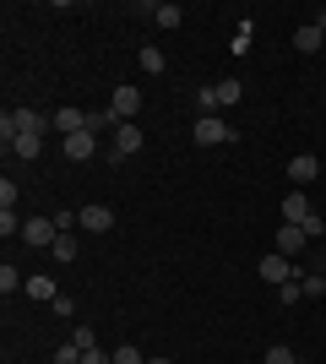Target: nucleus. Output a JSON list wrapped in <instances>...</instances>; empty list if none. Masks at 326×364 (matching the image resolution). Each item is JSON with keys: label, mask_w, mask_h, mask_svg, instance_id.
<instances>
[{"label": "nucleus", "mask_w": 326, "mask_h": 364, "mask_svg": "<svg viewBox=\"0 0 326 364\" xmlns=\"http://www.w3.org/2000/svg\"><path fill=\"white\" fill-rule=\"evenodd\" d=\"M49 114H38V109H11V114H0V136H6V147H11L16 136H28V131H49Z\"/></svg>", "instance_id": "1"}, {"label": "nucleus", "mask_w": 326, "mask_h": 364, "mask_svg": "<svg viewBox=\"0 0 326 364\" xmlns=\"http://www.w3.org/2000/svg\"><path fill=\"white\" fill-rule=\"evenodd\" d=\"M190 141H196V147H229V141H234V125L223 120V114H202L196 131H190Z\"/></svg>", "instance_id": "2"}, {"label": "nucleus", "mask_w": 326, "mask_h": 364, "mask_svg": "<svg viewBox=\"0 0 326 364\" xmlns=\"http://www.w3.org/2000/svg\"><path fill=\"white\" fill-rule=\"evenodd\" d=\"M109 114L120 125H136V114H141V92L125 82V87H114V98H109Z\"/></svg>", "instance_id": "3"}, {"label": "nucleus", "mask_w": 326, "mask_h": 364, "mask_svg": "<svg viewBox=\"0 0 326 364\" xmlns=\"http://www.w3.org/2000/svg\"><path fill=\"white\" fill-rule=\"evenodd\" d=\"M256 272H261L266 283H272V289H283V283H294V277H299V272H294V261H288V256H278V250H266Z\"/></svg>", "instance_id": "4"}, {"label": "nucleus", "mask_w": 326, "mask_h": 364, "mask_svg": "<svg viewBox=\"0 0 326 364\" xmlns=\"http://www.w3.org/2000/svg\"><path fill=\"white\" fill-rule=\"evenodd\" d=\"M305 245H310V234H305L299 223H283L278 234H272V250H278V256H288V261H294L299 250H305Z\"/></svg>", "instance_id": "5"}, {"label": "nucleus", "mask_w": 326, "mask_h": 364, "mask_svg": "<svg viewBox=\"0 0 326 364\" xmlns=\"http://www.w3.org/2000/svg\"><path fill=\"white\" fill-rule=\"evenodd\" d=\"M22 240H28V245H38V250H49V245L60 240V228L49 223V218H28V223H22Z\"/></svg>", "instance_id": "6"}, {"label": "nucleus", "mask_w": 326, "mask_h": 364, "mask_svg": "<svg viewBox=\"0 0 326 364\" xmlns=\"http://www.w3.org/2000/svg\"><path fill=\"white\" fill-rule=\"evenodd\" d=\"M60 152L71 158V164H87V158L98 152V136H93V131H77V136H65V141H60Z\"/></svg>", "instance_id": "7"}, {"label": "nucleus", "mask_w": 326, "mask_h": 364, "mask_svg": "<svg viewBox=\"0 0 326 364\" xmlns=\"http://www.w3.org/2000/svg\"><path fill=\"white\" fill-rule=\"evenodd\" d=\"M288 180H294V185L321 180V158H315V152H299V158H288Z\"/></svg>", "instance_id": "8"}, {"label": "nucleus", "mask_w": 326, "mask_h": 364, "mask_svg": "<svg viewBox=\"0 0 326 364\" xmlns=\"http://www.w3.org/2000/svg\"><path fill=\"white\" fill-rule=\"evenodd\" d=\"M131 152H141V125H114V147H109V158H131Z\"/></svg>", "instance_id": "9"}, {"label": "nucleus", "mask_w": 326, "mask_h": 364, "mask_svg": "<svg viewBox=\"0 0 326 364\" xmlns=\"http://www.w3.org/2000/svg\"><path fill=\"white\" fill-rule=\"evenodd\" d=\"M82 213V228H87V234H109V228H114V213H109L104 201H93V207H77Z\"/></svg>", "instance_id": "10"}, {"label": "nucleus", "mask_w": 326, "mask_h": 364, "mask_svg": "<svg viewBox=\"0 0 326 364\" xmlns=\"http://www.w3.org/2000/svg\"><path fill=\"white\" fill-rule=\"evenodd\" d=\"M55 131H60V141L87 131V109H55Z\"/></svg>", "instance_id": "11"}, {"label": "nucleus", "mask_w": 326, "mask_h": 364, "mask_svg": "<svg viewBox=\"0 0 326 364\" xmlns=\"http://www.w3.org/2000/svg\"><path fill=\"white\" fill-rule=\"evenodd\" d=\"M310 213H315V207H310L305 191H288V196H283V223H305Z\"/></svg>", "instance_id": "12"}, {"label": "nucleus", "mask_w": 326, "mask_h": 364, "mask_svg": "<svg viewBox=\"0 0 326 364\" xmlns=\"http://www.w3.org/2000/svg\"><path fill=\"white\" fill-rule=\"evenodd\" d=\"M321 44H326V33L315 28V22H305V28H294V49H299V55H315V49H321Z\"/></svg>", "instance_id": "13"}, {"label": "nucleus", "mask_w": 326, "mask_h": 364, "mask_svg": "<svg viewBox=\"0 0 326 364\" xmlns=\"http://www.w3.org/2000/svg\"><path fill=\"white\" fill-rule=\"evenodd\" d=\"M22 294H28V299H38V304H55V299H60V294H55V277H28V283H22Z\"/></svg>", "instance_id": "14"}, {"label": "nucleus", "mask_w": 326, "mask_h": 364, "mask_svg": "<svg viewBox=\"0 0 326 364\" xmlns=\"http://www.w3.org/2000/svg\"><path fill=\"white\" fill-rule=\"evenodd\" d=\"M147 16H153L158 28H180V22H185V11H180V6H169V0H158V6H147Z\"/></svg>", "instance_id": "15"}, {"label": "nucleus", "mask_w": 326, "mask_h": 364, "mask_svg": "<svg viewBox=\"0 0 326 364\" xmlns=\"http://www.w3.org/2000/svg\"><path fill=\"white\" fill-rule=\"evenodd\" d=\"M11 152H16V158H38V152H44V131H28V136H16V141H11Z\"/></svg>", "instance_id": "16"}, {"label": "nucleus", "mask_w": 326, "mask_h": 364, "mask_svg": "<svg viewBox=\"0 0 326 364\" xmlns=\"http://www.w3.org/2000/svg\"><path fill=\"white\" fill-rule=\"evenodd\" d=\"M114 125H120V120H114L109 109H87V131H93V136H104V131L114 136Z\"/></svg>", "instance_id": "17"}, {"label": "nucleus", "mask_w": 326, "mask_h": 364, "mask_svg": "<svg viewBox=\"0 0 326 364\" xmlns=\"http://www.w3.org/2000/svg\"><path fill=\"white\" fill-rule=\"evenodd\" d=\"M239 92H245V87H239V76H223V82H217V109H223V104H239Z\"/></svg>", "instance_id": "18"}, {"label": "nucleus", "mask_w": 326, "mask_h": 364, "mask_svg": "<svg viewBox=\"0 0 326 364\" xmlns=\"http://www.w3.org/2000/svg\"><path fill=\"white\" fill-rule=\"evenodd\" d=\"M22 283H28V277H22V272H16V267H11V261H6V267H0V294L11 299V294L22 289Z\"/></svg>", "instance_id": "19"}, {"label": "nucleus", "mask_w": 326, "mask_h": 364, "mask_svg": "<svg viewBox=\"0 0 326 364\" xmlns=\"http://www.w3.org/2000/svg\"><path fill=\"white\" fill-rule=\"evenodd\" d=\"M163 65H169V60H163V49L141 44V71H147V76H158V71H163Z\"/></svg>", "instance_id": "20"}, {"label": "nucleus", "mask_w": 326, "mask_h": 364, "mask_svg": "<svg viewBox=\"0 0 326 364\" xmlns=\"http://www.w3.org/2000/svg\"><path fill=\"white\" fill-rule=\"evenodd\" d=\"M49 250H55V261H77V250H82V245H77V234H60V240L49 245Z\"/></svg>", "instance_id": "21"}, {"label": "nucleus", "mask_w": 326, "mask_h": 364, "mask_svg": "<svg viewBox=\"0 0 326 364\" xmlns=\"http://www.w3.org/2000/svg\"><path fill=\"white\" fill-rule=\"evenodd\" d=\"M299 289H305V299H326V277H315V272H299Z\"/></svg>", "instance_id": "22"}, {"label": "nucleus", "mask_w": 326, "mask_h": 364, "mask_svg": "<svg viewBox=\"0 0 326 364\" xmlns=\"http://www.w3.org/2000/svg\"><path fill=\"white\" fill-rule=\"evenodd\" d=\"M266 364H299V353L288 348V343H272V348H266Z\"/></svg>", "instance_id": "23"}, {"label": "nucleus", "mask_w": 326, "mask_h": 364, "mask_svg": "<svg viewBox=\"0 0 326 364\" xmlns=\"http://www.w3.org/2000/svg\"><path fill=\"white\" fill-rule=\"evenodd\" d=\"M196 109H202V114H217V82H212V87H202V92H196Z\"/></svg>", "instance_id": "24"}, {"label": "nucleus", "mask_w": 326, "mask_h": 364, "mask_svg": "<svg viewBox=\"0 0 326 364\" xmlns=\"http://www.w3.org/2000/svg\"><path fill=\"white\" fill-rule=\"evenodd\" d=\"M55 364H82V348L77 343H60V348H55Z\"/></svg>", "instance_id": "25"}, {"label": "nucleus", "mask_w": 326, "mask_h": 364, "mask_svg": "<svg viewBox=\"0 0 326 364\" xmlns=\"http://www.w3.org/2000/svg\"><path fill=\"white\" fill-rule=\"evenodd\" d=\"M71 343H77L82 353H87V348H98V337H93V326H77V332H71Z\"/></svg>", "instance_id": "26"}, {"label": "nucleus", "mask_w": 326, "mask_h": 364, "mask_svg": "<svg viewBox=\"0 0 326 364\" xmlns=\"http://www.w3.org/2000/svg\"><path fill=\"white\" fill-rule=\"evenodd\" d=\"M114 364H147V359H141V348H131V343H125V348H114Z\"/></svg>", "instance_id": "27"}, {"label": "nucleus", "mask_w": 326, "mask_h": 364, "mask_svg": "<svg viewBox=\"0 0 326 364\" xmlns=\"http://www.w3.org/2000/svg\"><path fill=\"white\" fill-rule=\"evenodd\" d=\"M11 207H16V185L0 180V213H11Z\"/></svg>", "instance_id": "28"}, {"label": "nucleus", "mask_w": 326, "mask_h": 364, "mask_svg": "<svg viewBox=\"0 0 326 364\" xmlns=\"http://www.w3.org/2000/svg\"><path fill=\"white\" fill-rule=\"evenodd\" d=\"M0 234H6V240H11V234H22V218H16V213H0Z\"/></svg>", "instance_id": "29"}, {"label": "nucleus", "mask_w": 326, "mask_h": 364, "mask_svg": "<svg viewBox=\"0 0 326 364\" xmlns=\"http://www.w3.org/2000/svg\"><path fill=\"white\" fill-rule=\"evenodd\" d=\"M55 316L71 321V316H77V299H71V294H60V299H55Z\"/></svg>", "instance_id": "30"}, {"label": "nucleus", "mask_w": 326, "mask_h": 364, "mask_svg": "<svg viewBox=\"0 0 326 364\" xmlns=\"http://www.w3.org/2000/svg\"><path fill=\"white\" fill-rule=\"evenodd\" d=\"M299 228H305V234H310V240H321V234H326V223H321V213H310V218H305V223H299Z\"/></svg>", "instance_id": "31"}, {"label": "nucleus", "mask_w": 326, "mask_h": 364, "mask_svg": "<svg viewBox=\"0 0 326 364\" xmlns=\"http://www.w3.org/2000/svg\"><path fill=\"white\" fill-rule=\"evenodd\" d=\"M278 299H283V304H299V299H305V289H299V283H283Z\"/></svg>", "instance_id": "32"}, {"label": "nucleus", "mask_w": 326, "mask_h": 364, "mask_svg": "<svg viewBox=\"0 0 326 364\" xmlns=\"http://www.w3.org/2000/svg\"><path fill=\"white\" fill-rule=\"evenodd\" d=\"M82 364H114V353H104V348H87V353H82Z\"/></svg>", "instance_id": "33"}, {"label": "nucleus", "mask_w": 326, "mask_h": 364, "mask_svg": "<svg viewBox=\"0 0 326 364\" xmlns=\"http://www.w3.org/2000/svg\"><path fill=\"white\" fill-rule=\"evenodd\" d=\"M315 28H321V33H326V11H321V16H315Z\"/></svg>", "instance_id": "34"}, {"label": "nucleus", "mask_w": 326, "mask_h": 364, "mask_svg": "<svg viewBox=\"0 0 326 364\" xmlns=\"http://www.w3.org/2000/svg\"><path fill=\"white\" fill-rule=\"evenodd\" d=\"M147 364H174V359H147Z\"/></svg>", "instance_id": "35"}]
</instances>
